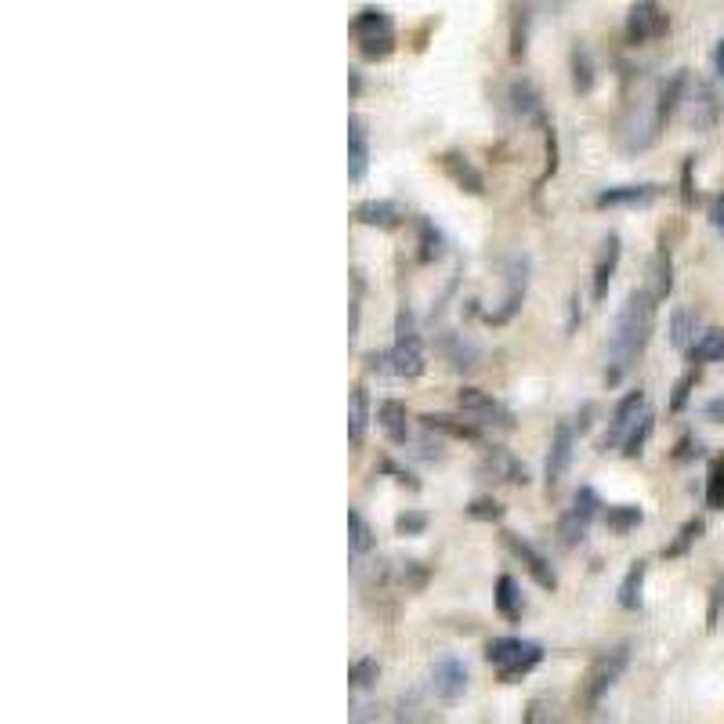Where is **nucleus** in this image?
<instances>
[{
	"label": "nucleus",
	"instance_id": "1",
	"mask_svg": "<svg viewBox=\"0 0 724 724\" xmlns=\"http://www.w3.org/2000/svg\"><path fill=\"white\" fill-rule=\"evenodd\" d=\"M656 305L659 297L648 290V286H638L630 290L627 301L616 312V326H612V341H609V366H605V381L620 384L634 362L641 359V352L652 341V330H656Z\"/></svg>",
	"mask_w": 724,
	"mask_h": 724
},
{
	"label": "nucleus",
	"instance_id": "2",
	"mask_svg": "<svg viewBox=\"0 0 724 724\" xmlns=\"http://www.w3.org/2000/svg\"><path fill=\"white\" fill-rule=\"evenodd\" d=\"M486 659L504 685H515V681H522L525 674H533V670L540 667L543 648L536 645V641H525V638H496V641H489Z\"/></svg>",
	"mask_w": 724,
	"mask_h": 724
},
{
	"label": "nucleus",
	"instance_id": "3",
	"mask_svg": "<svg viewBox=\"0 0 724 724\" xmlns=\"http://www.w3.org/2000/svg\"><path fill=\"white\" fill-rule=\"evenodd\" d=\"M627 667H630V645H616L609 648V652H601L591 667H587V674H583V685H580L583 710H598V703L616 688V681L627 674Z\"/></svg>",
	"mask_w": 724,
	"mask_h": 724
},
{
	"label": "nucleus",
	"instance_id": "4",
	"mask_svg": "<svg viewBox=\"0 0 724 724\" xmlns=\"http://www.w3.org/2000/svg\"><path fill=\"white\" fill-rule=\"evenodd\" d=\"M352 40L359 48L362 58L370 62H381L395 51V22L384 8H362L359 15L352 19Z\"/></svg>",
	"mask_w": 724,
	"mask_h": 724
},
{
	"label": "nucleus",
	"instance_id": "5",
	"mask_svg": "<svg viewBox=\"0 0 724 724\" xmlns=\"http://www.w3.org/2000/svg\"><path fill=\"white\" fill-rule=\"evenodd\" d=\"M428 370V355H424V344H420L417 334V319L406 305L399 308L395 315V344H391V373L395 377H420V373Z\"/></svg>",
	"mask_w": 724,
	"mask_h": 724
},
{
	"label": "nucleus",
	"instance_id": "6",
	"mask_svg": "<svg viewBox=\"0 0 724 724\" xmlns=\"http://www.w3.org/2000/svg\"><path fill=\"white\" fill-rule=\"evenodd\" d=\"M663 127H667V120L659 113V98L656 102H630L627 116H623L620 124L623 153H645V149H652L659 142Z\"/></svg>",
	"mask_w": 724,
	"mask_h": 724
},
{
	"label": "nucleus",
	"instance_id": "7",
	"mask_svg": "<svg viewBox=\"0 0 724 724\" xmlns=\"http://www.w3.org/2000/svg\"><path fill=\"white\" fill-rule=\"evenodd\" d=\"M670 33V15L659 8V0H634L627 15V40L634 48L652 44V40Z\"/></svg>",
	"mask_w": 724,
	"mask_h": 724
},
{
	"label": "nucleus",
	"instance_id": "8",
	"mask_svg": "<svg viewBox=\"0 0 724 724\" xmlns=\"http://www.w3.org/2000/svg\"><path fill=\"white\" fill-rule=\"evenodd\" d=\"M457 406H460V413H467V417L478 420V424H489V428H504V431L515 428V413L507 410L504 402H496L493 395H486V391L460 388V391H457Z\"/></svg>",
	"mask_w": 724,
	"mask_h": 724
},
{
	"label": "nucleus",
	"instance_id": "9",
	"mask_svg": "<svg viewBox=\"0 0 724 724\" xmlns=\"http://www.w3.org/2000/svg\"><path fill=\"white\" fill-rule=\"evenodd\" d=\"M598 511H601L598 493H594L591 486H583L580 493H576V504H572L569 511L562 515V522H558V536H562L565 547L583 543V536H587V529H591V522H594Z\"/></svg>",
	"mask_w": 724,
	"mask_h": 724
},
{
	"label": "nucleus",
	"instance_id": "10",
	"mask_svg": "<svg viewBox=\"0 0 724 724\" xmlns=\"http://www.w3.org/2000/svg\"><path fill=\"white\" fill-rule=\"evenodd\" d=\"M641 413H645V391H641V388L627 391V395L620 399V406H616V413H612L609 431L601 435V453H605V449H616V446H620V442L630 435V428L638 424Z\"/></svg>",
	"mask_w": 724,
	"mask_h": 724
},
{
	"label": "nucleus",
	"instance_id": "11",
	"mask_svg": "<svg viewBox=\"0 0 724 724\" xmlns=\"http://www.w3.org/2000/svg\"><path fill=\"white\" fill-rule=\"evenodd\" d=\"M504 543H507V551L515 554L518 562L525 565V572H529V576H533V580L540 583L543 591H554V587H558V576H554L551 562H547V558H543V554L536 551L533 543L522 540L518 533H504Z\"/></svg>",
	"mask_w": 724,
	"mask_h": 724
},
{
	"label": "nucleus",
	"instance_id": "12",
	"mask_svg": "<svg viewBox=\"0 0 724 724\" xmlns=\"http://www.w3.org/2000/svg\"><path fill=\"white\" fill-rule=\"evenodd\" d=\"M572 449H576V435H572L569 424H558L554 428V439H551V453H547V493H558V486H562L565 471H569L572 464Z\"/></svg>",
	"mask_w": 724,
	"mask_h": 724
},
{
	"label": "nucleus",
	"instance_id": "13",
	"mask_svg": "<svg viewBox=\"0 0 724 724\" xmlns=\"http://www.w3.org/2000/svg\"><path fill=\"white\" fill-rule=\"evenodd\" d=\"M478 471L486 478H496V482H511V486H525V482H529V467H525L515 453H507L504 446L486 449V457H482Z\"/></svg>",
	"mask_w": 724,
	"mask_h": 724
},
{
	"label": "nucleus",
	"instance_id": "14",
	"mask_svg": "<svg viewBox=\"0 0 724 724\" xmlns=\"http://www.w3.org/2000/svg\"><path fill=\"white\" fill-rule=\"evenodd\" d=\"M370 171V131L359 113L348 116V178L359 185Z\"/></svg>",
	"mask_w": 724,
	"mask_h": 724
},
{
	"label": "nucleus",
	"instance_id": "15",
	"mask_svg": "<svg viewBox=\"0 0 724 724\" xmlns=\"http://www.w3.org/2000/svg\"><path fill=\"white\" fill-rule=\"evenodd\" d=\"M431 688H435V696L439 699L457 703V699L467 692V667L460 659H439V663L431 667Z\"/></svg>",
	"mask_w": 724,
	"mask_h": 724
},
{
	"label": "nucleus",
	"instance_id": "16",
	"mask_svg": "<svg viewBox=\"0 0 724 724\" xmlns=\"http://www.w3.org/2000/svg\"><path fill=\"white\" fill-rule=\"evenodd\" d=\"M616 265H620V236L612 232V236L601 239L598 261H594V301H605L612 276H616Z\"/></svg>",
	"mask_w": 724,
	"mask_h": 724
},
{
	"label": "nucleus",
	"instance_id": "17",
	"mask_svg": "<svg viewBox=\"0 0 724 724\" xmlns=\"http://www.w3.org/2000/svg\"><path fill=\"white\" fill-rule=\"evenodd\" d=\"M439 167L449 174V181H453L457 189L471 192V196H482V192H486V181H482V174L475 171V163L467 160V156H460V153H442V156H439Z\"/></svg>",
	"mask_w": 724,
	"mask_h": 724
},
{
	"label": "nucleus",
	"instance_id": "18",
	"mask_svg": "<svg viewBox=\"0 0 724 724\" xmlns=\"http://www.w3.org/2000/svg\"><path fill=\"white\" fill-rule=\"evenodd\" d=\"M659 196V185H652V181H645V185H620V189H605L598 192V200H594V207H645V203H652Z\"/></svg>",
	"mask_w": 724,
	"mask_h": 724
},
{
	"label": "nucleus",
	"instance_id": "19",
	"mask_svg": "<svg viewBox=\"0 0 724 724\" xmlns=\"http://www.w3.org/2000/svg\"><path fill=\"white\" fill-rule=\"evenodd\" d=\"M352 221L355 225H370V229H395V225H402V210L391 200H362L352 210Z\"/></svg>",
	"mask_w": 724,
	"mask_h": 724
},
{
	"label": "nucleus",
	"instance_id": "20",
	"mask_svg": "<svg viewBox=\"0 0 724 724\" xmlns=\"http://www.w3.org/2000/svg\"><path fill=\"white\" fill-rule=\"evenodd\" d=\"M377 424H381V431L395 446L410 442V410H406L399 399H384L381 406H377Z\"/></svg>",
	"mask_w": 724,
	"mask_h": 724
},
{
	"label": "nucleus",
	"instance_id": "21",
	"mask_svg": "<svg viewBox=\"0 0 724 724\" xmlns=\"http://www.w3.org/2000/svg\"><path fill=\"white\" fill-rule=\"evenodd\" d=\"M688 105H692V127H714L717 124V116H721V102H717V95H714V87L710 84H699L696 87V95L692 98H685Z\"/></svg>",
	"mask_w": 724,
	"mask_h": 724
},
{
	"label": "nucleus",
	"instance_id": "22",
	"mask_svg": "<svg viewBox=\"0 0 724 724\" xmlns=\"http://www.w3.org/2000/svg\"><path fill=\"white\" fill-rule=\"evenodd\" d=\"M511 109H515L522 120H529V124H547V120H543L540 91H536L529 80H518V84H511Z\"/></svg>",
	"mask_w": 724,
	"mask_h": 724
},
{
	"label": "nucleus",
	"instance_id": "23",
	"mask_svg": "<svg viewBox=\"0 0 724 724\" xmlns=\"http://www.w3.org/2000/svg\"><path fill=\"white\" fill-rule=\"evenodd\" d=\"M525 283H529V276H525V261H515V265H511V276H507L504 308L496 315H489V323H507V319L518 312V305H522V297H525Z\"/></svg>",
	"mask_w": 724,
	"mask_h": 724
},
{
	"label": "nucleus",
	"instance_id": "24",
	"mask_svg": "<svg viewBox=\"0 0 724 724\" xmlns=\"http://www.w3.org/2000/svg\"><path fill=\"white\" fill-rule=\"evenodd\" d=\"M424 420V428L428 431H439V435H449V439H460V442H475L482 431L475 428V424H467V420H460V417H446V413H428V417H420Z\"/></svg>",
	"mask_w": 724,
	"mask_h": 724
},
{
	"label": "nucleus",
	"instance_id": "25",
	"mask_svg": "<svg viewBox=\"0 0 724 724\" xmlns=\"http://www.w3.org/2000/svg\"><path fill=\"white\" fill-rule=\"evenodd\" d=\"M366 424H370V399H366V388H355L352 406H348V442L355 449L366 439Z\"/></svg>",
	"mask_w": 724,
	"mask_h": 724
},
{
	"label": "nucleus",
	"instance_id": "26",
	"mask_svg": "<svg viewBox=\"0 0 724 724\" xmlns=\"http://www.w3.org/2000/svg\"><path fill=\"white\" fill-rule=\"evenodd\" d=\"M696 334H699V315L692 312V308H677L674 319H670V341H674V348L688 352V348L699 341Z\"/></svg>",
	"mask_w": 724,
	"mask_h": 724
},
{
	"label": "nucleus",
	"instance_id": "27",
	"mask_svg": "<svg viewBox=\"0 0 724 724\" xmlns=\"http://www.w3.org/2000/svg\"><path fill=\"white\" fill-rule=\"evenodd\" d=\"M496 612L511 623L522 620L525 601H522V594H518V583L511 580V576H500V580H496Z\"/></svg>",
	"mask_w": 724,
	"mask_h": 724
},
{
	"label": "nucleus",
	"instance_id": "28",
	"mask_svg": "<svg viewBox=\"0 0 724 724\" xmlns=\"http://www.w3.org/2000/svg\"><path fill=\"white\" fill-rule=\"evenodd\" d=\"M652 431H656V413H641L638 424L630 428V435L623 439V457L627 460H638L641 453H645V442L652 439Z\"/></svg>",
	"mask_w": 724,
	"mask_h": 724
},
{
	"label": "nucleus",
	"instance_id": "29",
	"mask_svg": "<svg viewBox=\"0 0 724 724\" xmlns=\"http://www.w3.org/2000/svg\"><path fill=\"white\" fill-rule=\"evenodd\" d=\"M641 591H645V562H634L627 569V576H623L620 583V605L623 609H641Z\"/></svg>",
	"mask_w": 724,
	"mask_h": 724
},
{
	"label": "nucleus",
	"instance_id": "30",
	"mask_svg": "<svg viewBox=\"0 0 724 724\" xmlns=\"http://www.w3.org/2000/svg\"><path fill=\"white\" fill-rule=\"evenodd\" d=\"M692 362H724V330H706L699 341L688 348Z\"/></svg>",
	"mask_w": 724,
	"mask_h": 724
},
{
	"label": "nucleus",
	"instance_id": "31",
	"mask_svg": "<svg viewBox=\"0 0 724 724\" xmlns=\"http://www.w3.org/2000/svg\"><path fill=\"white\" fill-rule=\"evenodd\" d=\"M572 87H576L580 95H587V91L594 87V58L583 44L572 48Z\"/></svg>",
	"mask_w": 724,
	"mask_h": 724
},
{
	"label": "nucleus",
	"instance_id": "32",
	"mask_svg": "<svg viewBox=\"0 0 724 724\" xmlns=\"http://www.w3.org/2000/svg\"><path fill=\"white\" fill-rule=\"evenodd\" d=\"M706 507L724 511V453H717L706 467Z\"/></svg>",
	"mask_w": 724,
	"mask_h": 724
},
{
	"label": "nucleus",
	"instance_id": "33",
	"mask_svg": "<svg viewBox=\"0 0 724 724\" xmlns=\"http://www.w3.org/2000/svg\"><path fill=\"white\" fill-rule=\"evenodd\" d=\"M529 51V8L511 11V62H522Z\"/></svg>",
	"mask_w": 724,
	"mask_h": 724
},
{
	"label": "nucleus",
	"instance_id": "34",
	"mask_svg": "<svg viewBox=\"0 0 724 724\" xmlns=\"http://www.w3.org/2000/svg\"><path fill=\"white\" fill-rule=\"evenodd\" d=\"M373 529L370 522L359 515V511H348V547H352V554H370L373 551Z\"/></svg>",
	"mask_w": 724,
	"mask_h": 724
},
{
	"label": "nucleus",
	"instance_id": "35",
	"mask_svg": "<svg viewBox=\"0 0 724 724\" xmlns=\"http://www.w3.org/2000/svg\"><path fill=\"white\" fill-rule=\"evenodd\" d=\"M377 677H381V663H377V659H355L352 670H348V685H352L355 692H362V688L377 685Z\"/></svg>",
	"mask_w": 724,
	"mask_h": 724
},
{
	"label": "nucleus",
	"instance_id": "36",
	"mask_svg": "<svg viewBox=\"0 0 724 724\" xmlns=\"http://www.w3.org/2000/svg\"><path fill=\"white\" fill-rule=\"evenodd\" d=\"M641 507H630V504H623V507H609V515H605V522H609V529L612 533H630V529H638L641 525Z\"/></svg>",
	"mask_w": 724,
	"mask_h": 724
},
{
	"label": "nucleus",
	"instance_id": "37",
	"mask_svg": "<svg viewBox=\"0 0 724 724\" xmlns=\"http://www.w3.org/2000/svg\"><path fill=\"white\" fill-rule=\"evenodd\" d=\"M670 286H674V268H670V254L667 250H659L656 254V265H652V294L663 301L670 294Z\"/></svg>",
	"mask_w": 724,
	"mask_h": 724
},
{
	"label": "nucleus",
	"instance_id": "38",
	"mask_svg": "<svg viewBox=\"0 0 724 724\" xmlns=\"http://www.w3.org/2000/svg\"><path fill=\"white\" fill-rule=\"evenodd\" d=\"M699 536H703V522H699V518H692V522L681 525V533H677V540L670 543V547H667V551H663V554H667V558H681V554H685L688 547H692V543L699 540Z\"/></svg>",
	"mask_w": 724,
	"mask_h": 724
},
{
	"label": "nucleus",
	"instance_id": "39",
	"mask_svg": "<svg viewBox=\"0 0 724 724\" xmlns=\"http://www.w3.org/2000/svg\"><path fill=\"white\" fill-rule=\"evenodd\" d=\"M467 515L478 518V522H500L504 518V504H496L493 496H478V500H471Z\"/></svg>",
	"mask_w": 724,
	"mask_h": 724
},
{
	"label": "nucleus",
	"instance_id": "40",
	"mask_svg": "<svg viewBox=\"0 0 724 724\" xmlns=\"http://www.w3.org/2000/svg\"><path fill=\"white\" fill-rule=\"evenodd\" d=\"M420 243H424V250H420V261H435L442 254V236L431 229V221H420Z\"/></svg>",
	"mask_w": 724,
	"mask_h": 724
},
{
	"label": "nucleus",
	"instance_id": "41",
	"mask_svg": "<svg viewBox=\"0 0 724 724\" xmlns=\"http://www.w3.org/2000/svg\"><path fill=\"white\" fill-rule=\"evenodd\" d=\"M699 384V370H688L681 381H677V388H674V395H670V410L674 413H681L685 410V402H688V395H692V388Z\"/></svg>",
	"mask_w": 724,
	"mask_h": 724
},
{
	"label": "nucleus",
	"instance_id": "42",
	"mask_svg": "<svg viewBox=\"0 0 724 724\" xmlns=\"http://www.w3.org/2000/svg\"><path fill=\"white\" fill-rule=\"evenodd\" d=\"M395 529H399L402 536H420L424 529H428V515H420V511H406V515L395 518Z\"/></svg>",
	"mask_w": 724,
	"mask_h": 724
},
{
	"label": "nucleus",
	"instance_id": "43",
	"mask_svg": "<svg viewBox=\"0 0 724 724\" xmlns=\"http://www.w3.org/2000/svg\"><path fill=\"white\" fill-rule=\"evenodd\" d=\"M449 359H453V366H457V370H475V348H467V344H457V341H449Z\"/></svg>",
	"mask_w": 724,
	"mask_h": 724
},
{
	"label": "nucleus",
	"instance_id": "44",
	"mask_svg": "<svg viewBox=\"0 0 724 724\" xmlns=\"http://www.w3.org/2000/svg\"><path fill=\"white\" fill-rule=\"evenodd\" d=\"M674 457H677V460H692V457H699V439H696V435H685V439L677 442Z\"/></svg>",
	"mask_w": 724,
	"mask_h": 724
},
{
	"label": "nucleus",
	"instance_id": "45",
	"mask_svg": "<svg viewBox=\"0 0 724 724\" xmlns=\"http://www.w3.org/2000/svg\"><path fill=\"white\" fill-rule=\"evenodd\" d=\"M721 609H724V580L717 583L714 598H710V616H706V620H710V627H717V616H721Z\"/></svg>",
	"mask_w": 724,
	"mask_h": 724
},
{
	"label": "nucleus",
	"instance_id": "46",
	"mask_svg": "<svg viewBox=\"0 0 724 724\" xmlns=\"http://www.w3.org/2000/svg\"><path fill=\"white\" fill-rule=\"evenodd\" d=\"M710 221H714V229L724 232V192L714 200V207H710Z\"/></svg>",
	"mask_w": 724,
	"mask_h": 724
},
{
	"label": "nucleus",
	"instance_id": "47",
	"mask_svg": "<svg viewBox=\"0 0 724 724\" xmlns=\"http://www.w3.org/2000/svg\"><path fill=\"white\" fill-rule=\"evenodd\" d=\"M706 417L714 420V424H724V399H714L706 406Z\"/></svg>",
	"mask_w": 724,
	"mask_h": 724
},
{
	"label": "nucleus",
	"instance_id": "48",
	"mask_svg": "<svg viewBox=\"0 0 724 724\" xmlns=\"http://www.w3.org/2000/svg\"><path fill=\"white\" fill-rule=\"evenodd\" d=\"M681 196H685V203L696 200V196H692V160L685 163V192H681Z\"/></svg>",
	"mask_w": 724,
	"mask_h": 724
},
{
	"label": "nucleus",
	"instance_id": "49",
	"mask_svg": "<svg viewBox=\"0 0 724 724\" xmlns=\"http://www.w3.org/2000/svg\"><path fill=\"white\" fill-rule=\"evenodd\" d=\"M714 66H717V73L724 77V40L717 44V51H714Z\"/></svg>",
	"mask_w": 724,
	"mask_h": 724
}]
</instances>
